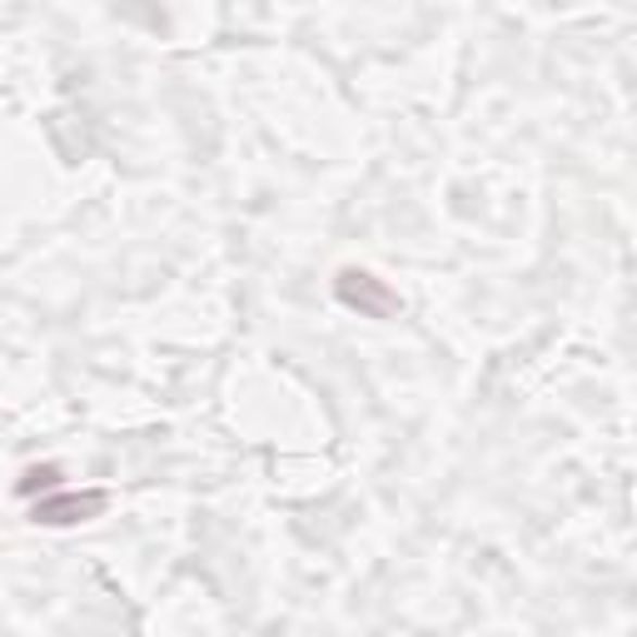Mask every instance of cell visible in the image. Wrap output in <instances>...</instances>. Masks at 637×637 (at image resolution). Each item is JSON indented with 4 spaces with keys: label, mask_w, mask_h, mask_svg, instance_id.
I'll return each instance as SVG.
<instances>
[{
    "label": "cell",
    "mask_w": 637,
    "mask_h": 637,
    "mask_svg": "<svg viewBox=\"0 0 637 637\" xmlns=\"http://www.w3.org/2000/svg\"><path fill=\"white\" fill-rule=\"evenodd\" d=\"M105 503L100 494H60V498H46V503H36V519L40 523H80L85 513H95V508Z\"/></svg>",
    "instance_id": "cell-1"
},
{
    "label": "cell",
    "mask_w": 637,
    "mask_h": 637,
    "mask_svg": "<svg viewBox=\"0 0 637 637\" xmlns=\"http://www.w3.org/2000/svg\"><path fill=\"white\" fill-rule=\"evenodd\" d=\"M339 295L349 299V304L369 309V314H389V309H394V299L384 295V289H374V279H369V274H354V270L339 279Z\"/></svg>",
    "instance_id": "cell-2"
}]
</instances>
